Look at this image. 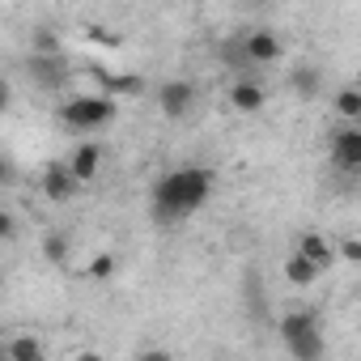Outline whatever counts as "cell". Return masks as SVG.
Returning <instances> with one entry per match:
<instances>
[{
  "mask_svg": "<svg viewBox=\"0 0 361 361\" xmlns=\"http://www.w3.org/2000/svg\"><path fill=\"white\" fill-rule=\"evenodd\" d=\"M281 276H285V285H293V289H310L319 276H323V268L314 264V259H306L298 247L281 259Z\"/></svg>",
  "mask_w": 361,
  "mask_h": 361,
  "instance_id": "8fae6325",
  "label": "cell"
},
{
  "mask_svg": "<svg viewBox=\"0 0 361 361\" xmlns=\"http://www.w3.org/2000/svg\"><path fill=\"white\" fill-rule=\"evenodd\" d=\"M336 247H340V259L344 264H361V234H344Z\"/></svg>",
  "mask_w": 361,
  "mask_h": 361,
  "instance_id": "d6986e66",
  "label": "cell"
},
{
  "mask_svg": "<svg viewBox=\"0 0 361 361\" xmlns=\"http://www.w3.org/2000/svg\"><path fill=\"white\" fill-rule=\"evenodd\" d=\"M327 157L344 174H361V123H340L327 140Z\"/></svg>",
  "mask_w": 361,
  "mask_h": 361,
  "instance_id": "52a82bcc",
  "label": "cell"
},
{
  "mask_svg": "<svg viewBox=\"0 0 361 361\" xmlns=\"http://www.w3.org/2000/svg\"><path fill=\"white\" fill-rule=\"evenodd\" d=\"M357 85H361V68H357Z\"/></svg>",
  "mask_w": 361,
  "mask_h": 361,
  "instance_id": "7402d4cb",
  "label": "cell"
},
{
  "mask_svg": "<svg viewBox=\"0 0 361 361\" xmlns=\"http://www.w3.org/2000/svg\"><path fill=\"white\" fill-rule=\"evenodd\" d=\"M0 238H5V243H13L18 238V217L5 209V213H0Z\"/></svg>",
  "mask_w": 361,
  "mask_h": 361,
  "instance_id": "ffe728a7",
  "label": "cell"
},
{
  "mask_svg": "<svg viewBox=\"0 0 361 361\" xmlns=\"http://www.w3.org/2000/svg\"><path fill=\"white\" fill-rule=\"evenodd\" d=\"M81 188H85V183L73 174L68 161H51V166L39 174V192H43L47 204H73V200L81 196Z\"/></svg>",
  "mask_w": 361,
  "mask_h": 361,
  "instance_id": "8992f818",
  "label": "cell"
},
{
  "mask_svg": "<svg viewBox=\"0 0 361 361\" xmlns=\"http://www.w3.org/2000/svg\"><path fill=\"white\" fill-rule=\"evenodd\" d=\"M115 268H119V255H115V251H94L90 264H85V276H90V281H111Z\"/></svg>",
  "mask_w": 361,
  "mask_h": 361,
  "instance_id": "e0dca14e",
  "label": "cell"
},
{
  "mask_svg": "<svg viewBox=\"0 0 361 361\" xmlns=\"http://www.w3.org/2000/svg\"><path fill=\"white\" fill-rule=\"evenodd\" d=\"M85 39H90V43H106V47H115V43H119L115 35H106V30H98V26H90V30H85Z\"/></svg>",
  "mask_w": 361,
  "mask_h": 361,
  "instance_id": "44dd1931",
  "label": "cell"
},
{
  "mask_svg": "<svg viewBox=\"0 0 361 361\" xmlns=\"http://www.w3.org/2000/svg\"><path fill=\"white\" fill-rule=\"evenodd\" d=\"M5 357H13V361H43L47 344L39 336H9L5 340Z\"/></svg>",
  "mask_w": 361,
  "mask_h": 361,
  "instance_id": "2e32d148",
  "label": "cell"
},
{
  "mask_svg": "<svg viewBox=\"0 0 361 361\" xmlns=\"http://www.w3.org/2000/svg\"><path fill=\"white\" fill-rule=\"evenodd\" d=\"M30 51L35 56H60V35L51 26H35L30 30Z\"/></svg>",
  "mask_w": 361,
  "mask_h": 361,
  "instance_id": "ac0fdd59",
  "label": "cell"
},
{
  "mask_svg": "<svg viewBox=\"0 0 361 361\" xmlns=\"http://www.w3.org/2000/svg\"><path fill=\"white\" fill-rule=\"evenodd\" d=\"M298 251H302L306 259H314L323 272H327V268L340 259V247H336L327 234H319V230H306V234H298Z\"/></svg>",
  "mask_w": 361,
  "mask_h": 361,
  "instance_id": "7c38bea8",
  "label": "cell"
},
{
  "mask_svg": "<svg viewBox=\"0 0 361 361\" xmlns=\"http://www.w3.org/2000/svg\"><path fill=\"white\" fill-rule=\"evenodd\" d=\"M68 166H73V174L81 178V183H94V178L102 174V166H106V145H102V140H81V145H73V149H68Z\"/></svg>",
  "mask_w": 361,
  "mask_h": 361,
  "instance_id": "30bf717a",
  "label": "cell"
},
{
  "mask_svg": "<svg viewBox=\"0 0 361 361\" xmlns=\"http://www.w3.org/2000/svg\"><path fill=\"white\" fill-rule=\"evenodd\" d=\"M234 51H238V64L243 68H272V64L285 60V39L276 30H268V26H255V30H243L238 35Z\"/></svg>",
  "mask_w": 361,
  "mask_h": 361,
  "instance_id": "277c9868",
  "label": "cell"
},
{
  "mask_svg": "<svg viewBox=\"0 0 361 361\" xmlns=\"http://www.w3.org/2000/svg\"><path fill=\"white\" fill-rule=\"evenodd\" d=\"M39 251H43V259L51 268H68V259H73V234L68 230H47L43 243H39Z\"/></svg>",
  "mask_w": 361,
  "mask_h": 361,
  "instance_id": "5bb4252c",
  "label": "cell"
},
{
  "mask_svg": "<svg viewBox=\"0 0 361 361\" xmlns=\"http://www.w3.org/2000/svg\"><path fill=\"white\" fill-rule=\"evenodd\" d=\"M213 192H217V170L213 166H200V161L174 166L149 188V217L170 230L178 221H188L192 213H200L213 200Z\"/></svg>",
  "mask_w": 361,
  "mask_h": 361,
  "instance_id": "6da1fadb",
  "label": "cell"
},
{
  "mask_svg": "<svg viewBox=\"0 0 361 361\" xmlns=\"http://www.w3.org/2000/svg\"><path fill=\"white\" fill-rule=\"evenodd\" d=\"M276 336H281L285 353L298 357V361H319V357L327 353L323 323H319V314H314L310 306H293V310H285V314L276 319Z\"/></svg>",
  "mask_w": 361,
  "mask_h": 361,
  "instance_id": "7a4b0ae2",
  "label": "cell"
},
{
  "mask_svg": "<svg viewBox=\"0 0 361 361\" xmlns=\"http://www.w3.org/2000/svg\"><path fill=\"white\" fill-rule=\"evenodd\" d=\"M226 102H230V111H238V115H259V111L268 106V85H264L259 77H234L230 90H226Z\"/></svg>",
  "mask_w": 361,
  "mask_h": 361,
  "instance_id": "9c48e42d",
  "label": "cell"
},
{
  "mask_svg": "<svg viewBox=\"0 0 361 361\" xmlns=\"http://www.w3.org/2000/svg\"><path fill=\"white\" fill-rule=\"evenodd\" d=\"M26 77L35 81V90H43V94H60L68 81H73V68H68V60H64V51L60 56H26Z\"/></svg>",
  "mask_w": 361,
  "mask_h": 361,
  "instance_id": "5b68a950",
  "label": "cell"
},
{
  "mask_svg": "<svg viewBox=\"0 0 361 361\" xmlns=\"http://www.w3.org/2000/svg\"><path fill=\"white\" fill-rule=\"evenodd\" d=\"M331 111H336L340 123H361V85L357 81L353 85H340L331 94Z\"/></svg>",
  "mask_w": 361,
  "mask_h": 361,
  "instance_id": "9a60e30c",
  "label": "cell"
},
{
  "mask_svg": "<svg viewBox=\"0 0 361 361\" xmlns=\"http://www.w3.org/2000/svg\"><path fill=\"white\" fill-rule=\"evenodd\" d=\"M56 119H60L64 132H81V136L106 132V128L119 119V102H115L111 94H73V98L60 102Z\"/></svg>",
  "mask_w": 361,
  "mask_h": 361,
  "instance_id": "3957f363",
  "label": "cell"
},
{
  "mask_svg": "<svg viewBox=\"0 0 361 361\" xmlns=\"http://www.w3.org/2000/svg\"><path fill=\"white\" fill-rule=\"evenodd\" d=\"M289 90H293V98L314 102V98L323 94V68H319V64H298V68L289 73Z\"/></svg>",
  "mask_w": 361,
  "mask_h": 361,
  "instance_id": "4fadbf2b",
  "label": "cell"
},
{
  "mask_svg": "<svg viewBox=\"0 0 361 361\" xmlns=\"http://www.w3.org/2000/svg\"><path fill=\"white\" fill-rule=\"evenodd\" d=\"M192 106H196V85H192L188 77H170V81H161V85H157V111H161L170 123L188 119V115H192Z\"/></svg>",
  "mask_w": 361,
  "mask_h": 361,
  "instance_id": "ba28073f",
  "label": "cell"
}]
</instances>
